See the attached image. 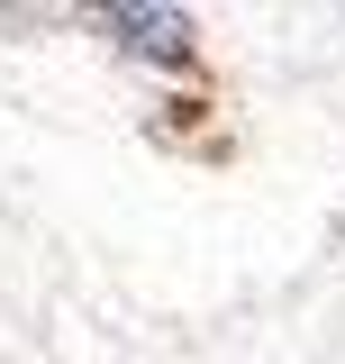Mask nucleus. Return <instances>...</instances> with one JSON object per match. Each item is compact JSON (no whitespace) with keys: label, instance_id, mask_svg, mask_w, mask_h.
<instances>
[{"label":"nucleus","instance_id":"1","mask_svg":"<svg viewBox=\"0 0 345 364\" xmlns=\"http://www.w3.org/2000/svg\"><path fill=\"white\" fill-rule=\"evenodd\" d=\"M109 28H119L136 55H164V64H182V55H191V28H182L172 9H109Z\"/></svg>","mask_w":345,"mask_h":364}]
</instances>
